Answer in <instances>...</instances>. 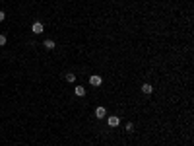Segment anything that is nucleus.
Listing matches in <instances>:
<instances>
[{
	"label": "nucleus",
	"instance_id": "f257e3e1",
	"mask_svg": "<svg viewBox=\"0 0 194 146\" xmlns=\"http://www.w3.org/2000/svg\"><path fill=\"white\" fill-rule=\"evenodd\" d=\"M107 123H109V127L115 129V127H119V125H120V119L116 117V115H111V117L107 119Z\"/></svg>",
	"mask_w": 194,
	"mask_h": 146
},
{
	"label": "nucleus",
	"instance_id": "423d86ee",
	"mask_svg": "<svg viewBox=\"0 0 194 146\" xmlns=\"http://www.w3.org/2000/svg\"><path fill=\"white\" fill-rule=\"evenodd\" d=\"M43 45H45V49H49V51H51V49H55V47H56V43L52 41V39H45V43H43Z\"/></svg>",
	"mask_w": 194,
	"mask_h": 146
},
{
	"label": "nucleus",
	"instance_id": "39448f33",
	"mask_svg": "<svg viewBox=\"0 0 194 146\" xmlns=\"http://www.w3.org/2000/svg\"><path fill=\"white\" fill-rule=\"evenodd\" d=\"M74 94L78 95V98H83V95H86V88H83V86H76V88H74Z\"/></svg>",
	"mask_w": 194,
	"mask_h": 146
},
{
	"label": "nucleus",
	"instance_id": "20e7f679",
	"mask_svg": "<svg viewBox=\"0 0 194 146\" xmlns=\"http://www.w3.org/2000/svg\"><path fill=\"white\" fill-rule=\"evenodd\" d=\"M43 29H45V27H43L41 22H35V24L31 25V31H33V33H43Z\"/></svg>",
	"mask_w": 194,
	"mask_h": 146
},
{
	"label": "nucleus",
	"instance_id": "7ed1b4c3",
	"mask_svg": "<svg viewBox=\"0 0 194 146\" xmlns=\"http://www.w3.org/2000/svg\"><path fill=\"white\" fill-rule=\"evenodd\" d=\"M105 115H107V109L99 105V107L95 109V117H97V119H105Z\"/></svg>",
	"mask_w": 194,
	"mask_h": 146
},
{
	"label": "nucleus",
	"instance_id": "0eeeda50",
	"mask_svg": "<svg viewBox=\"0 0 194 146\" xmlns=\"http://www.w3.org/2000/svg\"><path fill=\"white\" fill-rule=\"evenodd\" d=\"M142 92H144V94H148V95H149V94L153 92V86H152V84H144V86H142Z\"/></svg>",
	"mask_w": 194,
	"mask_h": 146
},
{
	"label": "nucleus",
	"instance_id": "9b49d317",
	"mask_svg": "<svg viewBox=\"0 0 194 146\" xmlns=\"http://www.w3.org/2000/svg\"><path fill=\"white\" fill-rule=\"evenodd\" d=\"M4 18H6V14H4V12H0V22H4Z\"/></svg>",
	"mask_w": 194,
	"mask_h": 146
},
{
	"label": "nucleus",
	"instance_id": "6e6552de",
	"mask_svg": "<svg viewBox=\"0 0 194 146\" xmlns=\"http://www.w3.org/2000/svg\"><path fill=\"white\" fill-rule=\"evenodd\" d=\"M66 82H70V84H72V82H76V74L68 72V74H66Z\"/></svg>",
	"mask_w": 194,
	"mask_h": 146
},
{
	"label": "nucleus",
	"instance_id": "9d476101",
	"mask_svg": "<svg viewBox=\"0 0 194 146\" xmlns=\"http://www.w3.org/2000/svg\"><path fill=\"white\" fill-rule=\"evenodd\" d=\"M126 131H128V132L134 131V125H132V123H126Z\"/></svg>",
	"mask_w": 194,
	"mask_h": 146
},
{
	"label": "nucleus",
	"instance_id": "1a4fd4ad",
	"mask_svg": "<svg viewBox=\"0 0 194 146\" xmlns=\"http://www.w3.org/2000/svg\"><path fill=\"white\" fill-rule=\"evenodd\" d=\"M6 45V35H0V47H4Z\"/></svg>",
	"mask_w": 194,
	"mask_h": 146
},
{
	"label": "nucleus",
	"instance_id": "f03ea898",
	"mask_svg": "<svg viewBox=\"0 0 194 146\" xmlns=\"http://www.w3.org/2000/svg\"><path fill=\"white\" fill-rule=\"evenodd\" d=\"M101 76H97V74H93V76H89V84L91 86H101Z\"/></svg>",
	"mask_w": 194,
	"mask_h": 146
}]
</instances>
